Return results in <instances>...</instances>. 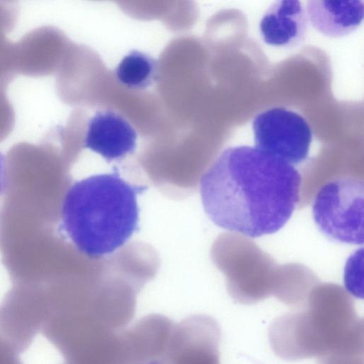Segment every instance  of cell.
Returning a JSON list of instances; mask_svg holds the SVG:
<instances>
[{
    "label": "cell",
    "mask_w": 364,
    "mask_h": 364,
    "mask_svg": "<svg viewBox=\"0 0 364 364\" xmlns=\"http://www.w3.org/2000/svg\"><path fill=\"white\" fill-rule=\"evenodd\" d=\"M156 60L138 50L127 54L118 64L115 74L118 81L134 90H142L152 85L157 77Z\"/></svg>",
    "instance_id": "8"
},
{
    "label": "cell",
    "mask_w": 364,
    "mask_h": 364,
    "mask_svg": "<svg viewBox=\"0 0 364 364\" xmlns=\"http://www.w3.org/2000/svg\"><path fill=\"white\" fill-rule=\"evenodd\" d=\"M6 185V161L4 156L0 152V195L4 191Z\"/></svg>",
    "instance_id": "9"
},
{
    "label": "cell",
    "mask_w": 364,
    "mask_h": 364,
    "mask_svg": "<svg viewBox=\"0 0 364 364\" xmlns=\"http://www.w3.org/2000/svg\"><path fill=\"white\" fill-rule=\"evenodd\" d=\"M363 182L357 178L342 176L325 183L312 207L318 230L334 241L363 244Z\"/></svg>",
    "instance_id": "3"
},
{
    "label": "cell",
    "mask_w": 364,
    "mask_h": 364,
    "mask_svg": "<svg viewBox=\"0 0 364 364\" xmlns=\"http://www.w3.org/2000/svg\"><path fill=\"white\" fill-rule=\"evenodd\" d=\"M301 185L293 165L255 146H235L223 150L203 174L200 194L216 225L255 238L284 226Z\"/></svg>",
    "instance_id": "1"
},
{
    "label": "cell",
    "mask_w": 364,
    "mask_h": 364,
    "mask_svg": "<svg viewBox=\"0 0 364 364\" xmlns=\"http://www.w3.org/2000/svg\"><path fill=\"white\" fill-rule=\"evenodd\" d=\"M255 146L290 164L308 156L312 131L306 119L285 107H275L256 115L252 122Z\"/></svg>",
    "instance_id": "4"
},
{
    "label": "cell",
    "mask_w": 364,
    "mask_h": 364,
    "mask_svg": "<svg viewBox=\"0 0 364 364\" xmlns=\"http://www.w3.org/2000/svg\"><path fill=\"white\" fill-rule=\"evenodd\" d=\"M308 19L320 33L329 37H343L360 25L364 13L363 1L311 0L306 4Z\"/></svg>",
    "instance_id": "7"
},
{
    "label": "cell",
    "mask_w": 364,
    "mask_h": 364,
    "mask_svg": "<svg viewBox=\"0 0 364 364\" xmlns=\"http://www.w3.org/2000/svg\"><path fill=\"white\" fill-rule=\"evenodd\" d=\"M147 188L113 173L92 175L68 189L61 206L60 229L90 258L112 254L139 230V193Z\"/></svg>",
    "instance_id": "2"
},
{
    "label": "cell",
    "mask_w": 364,
    "mask_h": 364,
    "mask_svg": "<svg viewBox=\"0 0 364 364\" xmlns=\"http://www.w3.org/2000/svg\"><path fill=\"white\" fill-rule=\"evenodd\" d=\"M308 28L306 11L295 0L276 1L263 14L259 23V33L269 45L291 48L305 39Z\"/></svg>",
    "instance_id": "6"
},
{
    "label": "cell",
    "mask_w": 364,
    "mask_h": 364,
    "mask_svg": "<svg viewBox=\"0 0 364 364\" xmlns=\"http://www.w3.org/2000/svg\"><path fill=\"white\" fill-rule=\"evenodd\" d=\"M136 137L135 129L122 116L113 111H100L87 124L85 147L111 162L133 153Z\"/></svg>",
    "instance_id": "5"
}]
</instances>
